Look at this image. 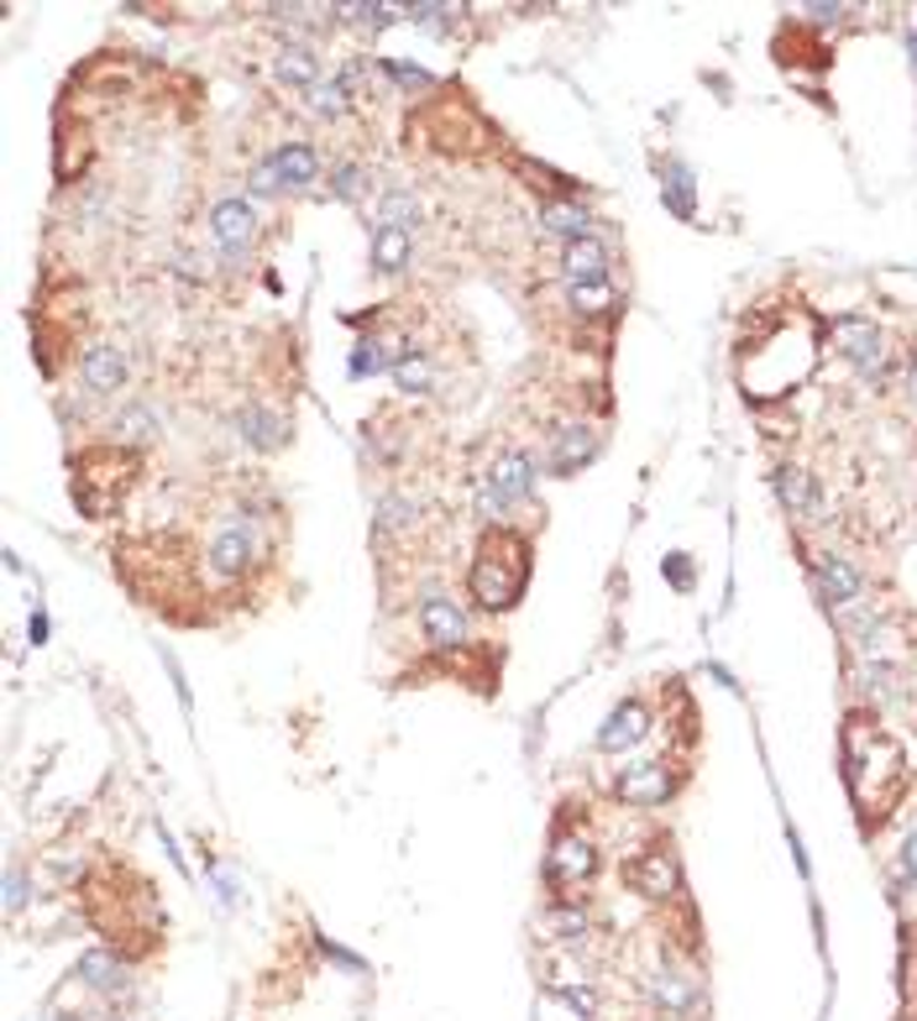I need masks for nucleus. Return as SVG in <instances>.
Instances as JSON below:
<instances>
[{
    "label": "nucleus",
    "mask_w": 917,
    "mask_h": 1021,
    "mask_svg": "<svg viewBox=\"0 0 917 1021\" xmlns=\"http://www.w3.org/2000/svg\"><path fill=\"white\" fill-rule=\"evenodd\" d=\"M829 336H833V351L844 362H854V367H875L881 362V330L865 315H839L829 326Z\"/></svg>",
    "instance_id": "nucleus-7"
},
{
    "label": "nucleus",
    "mask_w": 917,
    "mask_h": 1021,
    "mask_svg": "<svg viewBox=\"0 0 917 1021\" xmlns=\"http://www.w3.org/2000/svg\"><path fill=\"white\" fill-rule=\"evenodd\" d=\"M273 68H279V79L294 85V89L320 85V58H315V47H305V43H284L279 47V58H273Z\"/></svg>",
    "instance_id": "nucleus-17"
},
{
    "label": "nucleus",
    "mask_w": 917,
    "mask_h": 1021,
    "mask_svg": "<svg viewBox=\"0 0 917 1021\" xmlns=\"http://www.w3.org/2000/svg\"><path fill=\"white\" fill-rule=\"evenodd\" d=\"M425 216L419 210V195L415 189H383V199H378V226H415V220Z\"/></svg>",
    "instance_id": "nucleus-22"
},
{
    "label": "nucleus",
    "mask_w": 917,
    "mask_h": 1021,
    "mask_svg": "<svg viewBox=\"0 0 917 1021\" xmlns=\"http://www.w3.org/2000/svg\"><path fill=\"white\" fill-rule=\"evenodd\" d=\"M592 451H598V430L592 425H561L556 440H550V466L556 472H577Z\"/></svg>",
    "instance_id": "nucleus-15"
},
{
    "label": "nucleus",
    "mask_w": 917,
    "mask_h": 1021,
    "mask_svg": "<svg viewBox=\"0 0 917 1021\" xmlns=\"http://www.w3.org/2000/svg\"><path fill=\"white\" fill-rule=\"evenodd\" d=\"M541 231H550V237H561V241H588L592 237V216L582 210V205H561V199H550V205H541Z\"/></svg>",
    "instance_id": "nucleus-18"
},
{
    "label": "nucleus",
    "mask_w": 917,
    "mask_h": 1021,
    "mask_svg": "<svg viewBox=\"0 0 917 1021\" xmlns=\"http://www.w3.org/2000/svg\"><path fill=\"white\" fill-rule=\"evenodd\" d=\"M305 100H309V110L315 116H326V121H341L347 116V79H320L315 89H305Z\"/></svg>",
    "instance_id": "nucleus-25"
},
{
    "label": "nucleus",
    "mask_w": 917,
    "mask_h": 1021,
    "mask_svg": "<svg viewBox=\"0 0 917 1021\" xmlns=\"http://www.w3.org/2000/svg\"><path fill=\"white\" fill-rule=\"evenodd\" d=\"M268 168H273V178H279V184H288V189H305V184H315V174H320V157H315V147H309V142H284L279 153L268 157Z\"/></svg>",
    "instance_id": "nucleus-14"
},
{
    "label": "nucleus",
    "mask_w": 917,
    "mask_h": 1021,
    "mask_svg": "<svg viewBox=\"0 0 917 1021\" xmlns=\"http://www.w3.org/2000/svg\"><path fill=\"white\" fill-rule=\"evenodd\" d=\"M419 634L436 655H457L467 650V613L451 597H425L419 603Z\"/></svg>",
    "instance_id": "nucleus-6"
},
{
    "label": "nucleus",
    "mask_w": 917,
    "mask_h": 1021,
    "mask_svg": "<svg viewBox=\"0 0 917 1021\" xmlns=\"http://www.w3.org/2000/svg\"><path fill=\"white\" fill-rule=\"evenodd\" d=\"M645 728H651V707H645L640 696H630V702H619V707L609 713V723H603V734H598V749H603V755L634 749V744L645 739Z\"/></svg>",
    "instance_id": "nucleus-9"
},
{
    "label": "nucleus",
    "mask_w": 917,
    "mask_h": 1021,
    "mask_svg": "<svg viewBox=\"0 0 917 1021\" xmlns=\"http://www.w3.org/2000/svg\"><path fill=\"white\" fill-rule=\"evenodd\" d=\"M902 869H907V875H917V833L902 844Z\"/></svg>",
    "instance_id": "nucleus-34"
},
{
    "label": "nucleus",
    "mask_w": 917,
    "mask_h": 1021,
    "mask_svg": "<svg viewBox=\"0 0 917 1021\" xmlns=\"http://www.w3.org/2000/svg\"><path fill=\"white\" fill-rule=\"evenodd\" d=\"M624 880H630L645 901H666V896H677V859H672V848H651V854H640V859L624 869Z\"/></svg>",
    "instance_id": "nucleus-8"
},
{
    "label": "nucleus",
    "mask_w": 917,
    "mask_h": 1021,
    "mask_svg": "<svg viewBox=\"0 0 917 1021\" xmlns=\"http://www.w3.org/2000/svg\"><path fill=\"white\" fill-rule=\"evenodd\" d=\"M561 273H567L571 288H582V283H609V252L598 246V241H567V252H561Z\"/></svg>",
    "instance_id": "nucleus-13"
},
{
    "label": "nucleus",
    "mask_w": 917,
    "mask_h": 1021,
    "mask_svg": "<svg viewBox=\"0 0 917 1021\" xmlns=\"http://www.w3.org/2000/svg\"><path fill=\"white\" fill-rule=\"evenodd\" d=\"M393 383H399V393H430V383H436V367H430V356H425V351H410V356H399V362H393Z\"/></svg>",
    "instance_id": "nucleus-24"
},
{
    "label": "nucleus",
    "mask_w": 917,
    "mask_h": 1021,
    "mask_svg": "<svg viewBox=\"0 0 917 1021\" xmlns=\"http://www.w3.org/2000/svg\"><path fill=\"white\" fill-rule=\"evenodd\" d=\"M535 457L530 451H499V461L482 472V482H478V503H482V514L488 519H503L514 503H524L530 498V487H535Z\"/></svg>",
    "instance_id": "nucleus-3"
},
{
    "label": "nucleus",
    "mask_w": 917,
    "mask_h": 1021,
    "mask_svg": "<svg viewBox=\"0 0 917 1021\" xmlns=\"http://www.w3.org/2000/svg\"><path fill=\"white\" fill-rule=\"evenodd\" d=\"M241 435H247L252 446H262V451H273V446L284 440V425H279V419H268L262 409H247V414H241Z\"/></svg>",
    "instance_id": "nucleus-26"
},
{
    "label": "nucleus",
    "mask_w": 917,
    "mask_h": 1021,
    "mask_svg": "<svg viewBox=\"0 0 917 1021\" xmlns=\"http://www.w3.org/2000/svg\"><path fill=\"white\" fill-rule=\"evenodd\" d=\"M410 252H415V241L404 226H372V267L378 273H404Z\"/></svg>",
    "instance_id": "nucleus-16"
},
{
    "label": "nucleus",
    "mask_w": 917,
    "mask_h": 1021,
    "mask_svg": "<svg viewBox=\"0 0 917 1021\" xmlns=\"http://www.w3.org/2000/svg\"><path fill=\"white\" fill-rule=\"evenodd\" d=\"M812 577H818V592H823L829 608H850L854 597H860V571L850 561H839V556H818Z\"/></svg>",
    "instance_id": "nucleus-12"
},
{
    "label": "nucleus",
    "mask_w": 917,
    "mask_h": 1021,
    "mask_svg": "<svg viewBox=\"0 0 917 1021\" xmlns=\"http://www.w3.org/2000/svg\"><path fill=\"white\" fill-rule=\"evenodd\" d=\"M22 907H26V875L11 865V875H6V912H22Z\"/></svg>",
    "instance_id": "nucleus-31"
},
{
    "label": "nucleus",
    "mask_w": 917,
    "mask_h": 1021,
    "mask_svg": "<svg viewBox=\"0 0 917 1021\" xmlns=\"http://www.w3.org/2000/svg\"><path fill=\"white\" fill-rule=\"evenodd\" d=\"M389 68L399 74V79H404V85H419V89L430 85V74H425V68H410V64H389Z\"/></svg>",
    "instance_id": "nucleus-32"
},
{
    "label": "nucleus",
    "mask_w": 917,
    "mask_h": 1021,
    "mask_svg": "<svg viewBox=\"0 0 917 1021\" xmlns=\"http://www.w3.org/2000/svg\"><path fill=\"white\" fill-rule=\"evenodd\" d=\"M210 237H216V246L226 252V257H247V246L258 241V210H252V199H216L210 205Z\"/></svg>",
    "instance_id": "nucleus-4"
},
{
    "label": "nucleus",
    "mask_w": 917,
    "mask_h": 1021,
    "mask_svg": "<svg viewBox=\"0 0 917 1021\" xmlns=\"http://www.w3.org/2000/svg\"><path fill=\"white\" fill-rule=\"evenodd\" d=\"M116 440H127V446H148V440H157L163 435V419H157L148 404H127V409L116 414Z\"/></svg>",
    "instance_id": "nucleus-20"
},
{
    "label": "nucleus",
    "mask_w": 917,
    "mask_h": 1021,
    "mask_svg": "<svg viewBox=\"0 0 917 1021\" xmlns=\"http://www.w3.org/2000/svg\"><path fill=\"white\" fill-rule=\"evenodd\" d=\"M127 372H131V362L121 347H95V351H85V362H79V383H85L89 393H121L127 388Z\"/></svg>",
    "instance_id": "nucleus-11"
},
{
    "label": "nucleus",
    "mask_w": 917,
    "mask_h": 1021,
    "mask_svg": "<svg viewBox=\"0 0 917 1021\" xmlns=\"http://www.w3.org/2000/svg\"><path fill=\"white\" fill-rule=\"evenodd\" d=\"M530 588V535L493 524L478 540V561L467 577V592L482 613H509Z\"/></svg>",
    "instance_id": "nucleus-1"
},
{
    "label": "nucleus",
    "mask_w": 917,
    "mask_h": 1021,
    "mask_svg": "<svg viewBox=\"0 0 917 1021\" xmlns=\"http://www.w3.org/2000/svg\"><path fill=\"white\" fill-rule=\"evenodd\" d=\"M74 979H85L89 990H100V996H116V990H127V969L116 964L110 954H85L79 964H74Z\"/></svg>",
    "instance_id": "nucleus-19"
},
{
    "label": "nucleus",
    "mask_w": 917,
    "mask_h": 1021,
    "mask_svg": "<svg viewBox=\"0 0 917 1021\" xmlns=\"http://www.w3.org/2000/svg\"><path fill=\"white\" fill-rule=\"evenodd\" d=\"M661 178H672V184H666V195H672V210L687 220V216H692V178H687V168L666 163V174H661Z\"/></svg>",
    "instance_id": "nucleus-28"
},
{
    "label": "nucleus",
    "mask_w": 917,
    "mask_h": 1021,
    "mask_svg": "<svg viewBox=\"0 0 917 1021\" xmlns=\"http://www.w3.org/2000/svg\"><path fill=\"white\" fill-rule=\"evenodd\" d=\"M651 990H655V1000L672 1011V1017H681L687 1006H692V996H698V985L687 975H677V969H661V975L651 979Z\"/></svg>",
    "instance_id": "nucleus-23"
},
{
    "label": "nucleus",
    "mask_w": 917,
    "mask_h": 1021,
    "mask_svg": "<svg viewBox=\"0 0 917 1021\" xmlns=\"http://www.w3.org/2000/svg\"><path fill=\"white\" fill-rule=\"evenodd\" d=\"M262 556H268V545H262V519L252 508H231V514H220V524L210 529L205 571H210L216 588H237Z\"/></svg>",
    "instance_id": "nucleus-2"
},
{
    "label": "nucleus",
    "mask_w": 917,
    "mask_h": 1021,
    "mask_svg": "<svg viewBox=\"0 0 917 1021\" xmlns=\"http://www.w3.org/2000/svg\"><path fill=\"white\" fill-rule=\"evenodd\" d=\"M567 288H571V283H567ZM571 305L582 309V315H609L619 299H613L609 283H582V288H571Z\"/></svg>",
    "instance_id": "nucleus-27"
},
{
    "label": "nucleus",
    "mask_w": 917,
    "mask_h": 1021,
    "mask_svg": "<svg viewBox=\"0 0 917 1021\" xmlns=\"http://www.w3.org/2000/svg\"><path fill=\"white\" fill-rule=\"evenodd\" d=\"M613 797L630 806H661L672 797V776H666V765H634L613 781Z\"/></svg>",
    "instance_id": "nucleus-10"
},
{
    "label": "nucleus",
    "mask_w": 917,
    "mask_h": 1021,
    "mask_svg": "<svg viewBox=\"0 0 917 1021\" xmlns=\"http://www.w3.org/2000/svg\"><path fill=\"white\" fill-rule=\"evenodd\" d=\"M666 566H672V582H677V588H692V571H687V556H672Z\"/></svg>",
    "instance_id": "nucleus-33"
},
{
    "label": "nucleus",
    "mask_w": 917,
    "mask_h": 1021,
    "mask_svg": "<svg viewBox=\"0 0 917 1021\" xmlns=\"http://www.w3.org/2000/svg\"><path fill=\"white\" fill-rule=\"evenodd\" d=\"M556 996L567 1000L571 1011H582V1017H592V1011H598V1000H592L588 985H582V990H577V985H556Z\"/></svg>",
    "instance_id": "nucleus-29"
},
{
    "label": "nucleus",
    "mask_w": 917,
    "mask_h": 1021,
    "mask_svg": "<svg viewBox=\"0 0 917 1021\" xmlns=\"http://www.w3.org/2000/svg\"><path fill=\"white\" fill-rule=\"evenodd\" d=\"M330 184H336V195H341V199H357V189H362V168L341 163V168L330 174Z\"/></svg>",
    "instance_id": "nucleus-30"
},
{
    "label": "nucleus",
    "mask_w": 917,
    "mask_h": 1021,
    "mask_svg": "<svg viewBox=\"0 0 917 1021\" xmlns=\"http://www.w3.org/2000/svg\"><path fill=\"white\" fill-rule=\"evenodd\" d=\"M592 869H598V848H592V838H582V833H556L550 859H546L550 886H556V891H571V886L592 880Z\"/></svg>",
    "instance_id": "nucleus-5"
},
{
    "label": "nucleus",
    "mask_w": 917,
    "mask_h": 1021,
    "mask_svg": "<svg viewBox=\"0 0 917 1021\" xmlns=\"http://www.w3.org/2000/svg\"><path fill=\"white\" fill-rule=\"evenodd\" d=\"M776 498H782L792 514H812L818 493H812V477L803 466H782V472H776Z\"/></svg>",
    "instance_id": "nucleus-21"
}]
</instances>
